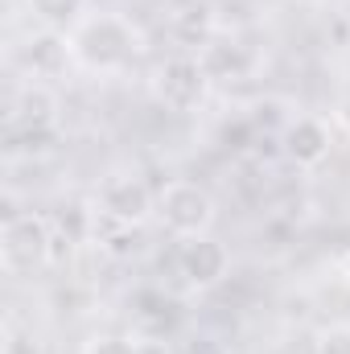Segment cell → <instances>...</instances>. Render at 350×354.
<instances>
[{
	"label": "cell",
	"instance_id": "6da1fadb",
	"mask_svg": "<svg viewBox=\"0 0 350 354\" xmlns=\"http://www.w3.org/2000/svg\"><path fill=\"white\" fill-rule=\"evenodd\" d=\"M140 50V33L128 17L120 12H95V17H83V25L71 33V54L79 66L87 71H124Z\"/></svg>",
	"mask_w": 350,
	"mask_h": 354
},
{
	"label": "cell",
	"instance_id": "7a4b0ae2",
	"mask_svg": "<svg viewBox=\"0 0 350 354\" xmlns=\"http://www.w3.org/2000/svg\"><path fill=\"white\" fill-rule=\"evenodd\" d=\"M157 214L165 223V231L174 239H194V235H206L210 223H214V198L206 194V185L198 181H169L157 198Z\"/></svg>",
	"mask_w": 350,
	"mask_h": 354
},
{
	"label": "cell",
	"instance_id": "3957f363",
	"mask_svg": "<svg viewBox=\"0 0 350 354\" xmlns=\"http://www.w3.org/2000/svg\"><path fill=\"white\" fill-rule=\"evenodd\" d=\"M50 248H54V235L42 214H12L0 227V260L12 276L37 272L50 260Z\"/></svg>",
	"mask_w": 350,
	"mask_h": 354
},
{
	"label": "cell",
	"instance_id": "277c9868",
	"mask_svg": "<svg viewBox=\"0 0 350 354\" xmlns=\"http://www.w3.org/2000/svg\"><path fill=\"white\" fill-rule=\"evenodd\" d=\"M153 210H157V202L140 177L116 174L99 185V214L111 218L116 227H140Z\"/></svg>",
	"mask_w": 350,
	"mask_h": 354
},
{
	"label": "cell",
	"instance_id": "5b68a950",
	"mask_svg": "<svg viewBox=\"0 0 350 354\" xmlns=\"http://www.w3.org/2000/svg\"><path fill=\"white\" fill-rule=\"evenodd\" d=\"M206 83L210 79H206L202 62L190 58V54H177L157 71V99L169 111H194L202 103V95H206Z\"/></svg>",
	"mask_w": 350,
	"mask_h": 354
},
{
	"label": "cell",
	"instance_id": "8992f818",
	"mask_svg": "<svg viewBox=\"0 0 350 354\" xmlns=\"http://www.w3.org/2000/svg\"><path fill=\"white\" fill-rule=\"evenodd\" d=\"M177 268H181V276H185L190 288H214V284L227 276L231 256H227V248H223L219 239L194 235V239H181V248H177Z\"/></svg>",
	"mask_w": 350,
	"mask_h": 354
},
{
	"label": "cell",
	"instance_id": "52a82bcc",
	"mask_svg": "<svg viewBox=\"0 0 350 354\" xmlns=\"http://www.w3.org/2000/svg\"><path fill=\"white\" fill-rule=\"evenodd\" d=\"M198 62H202L206 79H219V83H239V79H248V75H252L256 54H252L243 41H235V37H210V41L202 46Z\"/></svg>",
	"mask_w": 350,
	"mask_h": 354
},
{
	"label": "cell",
	"instance_id": "ba28073f",
	"mask_svg": "<svg viewBox=\"0 0 350 354\" xmlns=\"http://www.w3.org/2000/svg\"><path fill=\"white\" fill-rule=\"evenodd\" d=\"M284 157L313 169L330 157V128L317 120V115H297L288 128H284Z\"/></svg>",
	"mask_w": 350,
	"mask_h": 354
},
{
	"label": "cell",
	"instance_id": "9c48e42d",
	"mask_svg": "<svg viewBox=\"0 0 350 354\" xmlns=\"http://www.w3.org/2000/svg\"><path fill=\"white\" fill-rule=\"evenodd\" d=\"M71 37L66 33H37V37H29L25 46H21V66L33 75V79H54V75H62L66 66H71Z\"/></svg>",
	"mask_w": 350,
	"mask_h": 354
},
{
	"label": "cell",
	"instance_id": "30bf717a",
	"mask_svg": "<svg viewBox=\"0 0 350 354\" xmlns=\"http://www.w3.org/2000/svg\"><path fill=\"white\" fill-rule=\"evenodd\" d=\"M54 111H58L54 95L42 83H29V87L17 91L12 103H8V128H50Z\"/></svg>",
	"mask_w": 350,
	"mask_h": 354
},
{
	"label": "cell",
	"instance_id": "8fae6325",
	"mask_svg": "<svg viewBox=\"0 0 350 354\" xmlns=\"http://www.w3.org/2000/svg\"><path fill=\"white\" fill-rule=\"evenodd\" d=\"M29 12L42 21V29L50 33H75L83 25V12H87V0H29Z\"/></svg>",
	"mask_w": 350,
	"mask_h": 354
},
{
	"label": "cell",
	"instance_id": "7c38bea8",
	"mask_svg": "<svg viewBox=\"0 0 350 354\" xmlns=\"http://www.w3.org/2000/svg\"><path fill=\"white\" fill-rule=\"evenodd\" d=\"M54 145H58L54 124H50V128H8V136H4L8 161H17V157H42V153H50Z\"/></svg>",
	"mask_w": 350,
	"mask_h": 354
},
{
	"label": "cell",
	"instance_id": "4fadbf2b",
	"mask_svg": "<svg viewBox=\"0 0 350 354\" xmlns=\"http://www.w3.org/2000/svg\"><path fill=\"white\" fill-rule=\"evenodd\" d=\"M174 29L185 46H206L210 41V17H206V8H181L174 17Z\"/></svg>",
	"mask_w": 350,
	"mask_h": 354
},
{
	"label": "cell",
	"instance_id": "5bb4252c",
	"mask_svg": "<svg viewBox=\"0 0 350 354\" xmlns=\"http://www.w3.org/2000/svg\"><path fill=\"white\" fill-rule=\"evenodd\" d=\"M313 354H350V326H326L313 342Z\"/></svg>",
	"mask_w": 350,
	"mask_h": 354
},
{
	"label": "cell",
	"instance_id": "9a60e30c",
	"mask_svg": "<svg viewBox=\"0 0 350 354\" xmlns=\"http://www.w3.org/2000/svg\"><path fill=\"white\" fill-rule=\"evenodd\" d=\"M83 354H145V351L132 338H95V342H87Z\"/></svg>",
	"mask_w": 350,
	"mask_h": 354
}]
</instances>
